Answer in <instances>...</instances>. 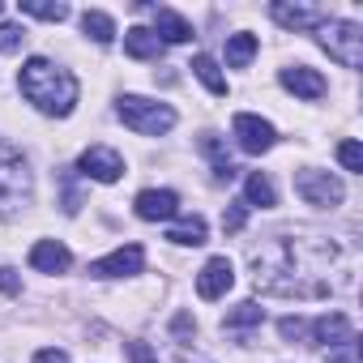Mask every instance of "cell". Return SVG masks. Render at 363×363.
<instances>
[{
    "instance_id": "cell-1",
    "label": "cell",
    "mask_w": 363,
    "mask_h": 363,
    "mask_svg": "<svg viewBox=\"0 0 363 363\" xmlns=\"http://www.w3.org/2000/svg\"><path fill=\"white\" fill-rule=\"evenodd\" d=\"M342 248L325 235L295 231L274 235L261 252H252V278L265 295L278 299H325L333 291V269Z\"/></svg>"
},
{
    "instance_id": "cell-2",
    "label": "cell",
    "mask_w": 363,
    "mask_h": 363,
    "mask_svg": "<svg viewBox=\"0 0 363 363\" xmlns=\"http://www.w3.org/2000/svg\"><path fill=\"white\" fill-rule=\"evenodd\" d=\"M18 90L26 94V103H35L43 116H69L77 107V77L60 65H52L48 56H30L18 73Z\"/></svg>"
},
{
    "instance_id": "cell-3",
    "label": "cell",
    "mask_w": 363,
    "mask_h": 363,
    "mask_svg": "<svg viewBox=\"0 0 363 363\" xmlns=\"http://www.w3.org/2000/svg\"><path fill=\"white\" fill-rule=\"evenodd\" d=\"M35 197V175H30V162L22 158L18 145L0 141V223L5 218H18Z\"/></svg>"
},
{
    "instance_id": "cell-4",
    "label": "cell",
    "mask_w": 363,
    "mask_h": 363,
    "mask_svg": "<svg viewBox=\"0 0 363 363\" xmlns=\"http://www.w3.org/2000/svg\"><path fill=\"white\" fill-rule=\"evenodd\" d=\"M116 116L133 133H141V137H158V133H171L175 128V111L167 103H154V99H141V94H124L116 103Z\"/></svg>"
},
{
    "instance_id": "cell-5",
    "label": "cell",
    "mask_w": 363,
    "mask_h": 363,
    "mask_svg": "<svg viewBox=\"0 0 363 363\" xmlns=\"http://www.w3.org/2000/svg\"><path fill=\"white\" fill-rule=\"evenodd\" d=\"M320 48L342 65V69H359L363 65V30L354 22H325L320 26Z\"/></svg>"
},
{
    "instance_id": "cell-6",
    "label": "cell",
    "mask_w": 363,
    "mask_h": 363,
    "mask_svg": "<svg viewBox=\"0 0 363 363\" xmlns=\"http://www.w3.org/2000/svg\"><path fill=\"white\" fill-rule=\"evenodd\" d=\"M295 193H299L308 206H320V210H333V206H342V197H346L342 179L329 175V171H295Z\"/></svg>"
},
{
    "instance_id": "cell-7",
    "label": "cell",
    "mask_w": 363,
    "mask_h": 363,
    "mask_svg": "<svg viewBox=\"0 0 363 363\" xmlns=\"http://www.w3.org/2000/svg\"><path fill=\"white\" fill-rule=\"evenodd\" d=\"M231 133H235V141H240L244 154H265V150H274V141H278L274 124L261 120V116H252V111H240V116L231 120Z\"/></svg>"
},
{
    "instance_id": "cell-8",
    "label": "cell",
    "mask_w": 363,
    "mask_h": 363,
    "mask_svg": "<svg viewBox=\"0 0 363 363\" xmlns=\"http://www.w3.org/2000/svg\"><path fill=\"white\" fill-rule=\"evenodd\" d=\"M77 171L86 179H99V184H116V179L124 175V158L111 150V145H90L82 158H77Z\"/></svg>"
},
{
    "instance_id": "cell-9",
    "label": "cell",
    "mask_w": 363,
    "mask_h": 363,
    "mask_svg": "<svg viewBox=\"0 0 363 363\" xmlns=\"http://www.w3.org/2000/svg\"><path fill=\"white\" fill-rule=\"evenodd\" d=\"M141 265H145L141 244H128V248H116L103 261H90V278H133V274H141Z\"/></svg>"
},
{
    "instance_id": "cell-10",
    "label": "cell",
    "mask_w": 363,
    "mask_h": 363,
    "mask_svg": "<svg viewBox=\"0 0 363 363\" xmlns=\"http://www.w3.org/2000/svg\"><path fill=\"white\" fill-rule=\"evenodd\" d=\"M133 210H137V218H145V223H167V218L179 214V197H175L171 189H145V193H137Z\"/></svg>"
},
{
    "instance_id": "cell-11",
    "label": "cell",
    "mask_w": 363,
    "mask_h": 363,
    "mask_svg": "<svg viewBox=\"0 0 363 363\" xmlns=\"http://www.w3.org/2000/svg\"><path fill=\"white\" fill-rule=\"evenodd\" d=\"M231 282H235L231 261H227V257H210V261L201 265V274H197V295H201V299H223V295L231 291Z\"/></svg>"
},
{
    "instance_id": "cell-12",
    "label": "cell",
    "mask_w": 363,
    "mask_h": 363,
    "mask_svg": "<svg viewBox=\"0 0 363 363\" xmlns=\"http://www.w3.org/2000/svg\"><path fill=\"white\" fill-rule=\"evenodd\" d=\"M312 342H320V346H354V325L342 312L316 316L312 320Z\"/></svg>"
},
{
    "instance_id": "cell-13",
    "label": "cell",
    "mask_w": 363,
    "mask_h": 363,
    "mask_svg": "<svg viewBox=\"0 0 363 363\" xmlns=\"http://www.w3.org/2000/svg\"><path fill=\"white\" fill-rule=\"evenodd\" d=\"M30 265H35L39 274H65V269L73 265V252H69L65 244H56V240H39V244L30 248Z\"/></svg>"
},
{
    "instance_id": "cell-14",
    "label": "cell",
    "mask_w": 363,
    "mask_h": 363,
    "mask_svg": "<svg viewBox=\"0 0 363 363\" xmlns=\"http://www.w3.org/2000/svg\"><path fill=\"white\" fill-rule=\"evenodd\" d=\"M282 86L291 90V94H299V99H320L329 86H325V77L316 73V69H308V65H295V69H282Z\"/></svg>"
},
{
    "instance_id": "cell-15",
    "label": "cell",
    "mask_w": 363,
    "mask_h": 363,
    "mask_svg": "<svg viewBox=\"0 0 363 363\" xmlns=\"http://www.w3.org/2000/svg\"><path fill=\"white\" fill-rule=\"evenodd\" d=\"M269 18H274L282 30H308V26H320V9H308V5H286V0L269 5Z\"/></svg>"
},
{
    "instance_id": "cell-16",
    "label": "cell",
    "mask_w": 363,
    "mask_h": 363,
    "mask_svg": "<svg viewBox=\"0 0 363 363\" xmlns=\"http://www.w3.org/2000/svg\"><path fill=\"white\" fill-rule=\"evenodd\" d=\"M154 39L158 43H189L193 39V26L179 18L175 9H154Z\"/></svg>"
},
{
    "instance_id": "cell-17",
    "label": "cell",
    "mask_w": 363,
    "mask_h": 363,
    "mask_svg": "<svg viewBox=\"0 0 363 363\" xmlns=\"http://www.w3.org/2000/svg\"><path fill=\"white\" fill-rule=\"evenodd\" d=\"M124 52H128L133 60H158V56H162V43L154 39L150 26H128V30H124Z\"/></svg>"
},
{
    "instance_id": "cell-18",
    "label": "cell",
    "mask_w": 363,
    "mask_h": 363,
    "mask_svg": "<svg viewBox=\"0 0 363 363\" xmlns=\"http://www.w3.org/2000/svg\"><path fill=\"white\" fill-rule=\"evenodd\" d=\"M206 235H210V231H206V218H201V214L179 218V223H171V227H167V240H171V244H184V248H201V244H206Z\"/></svg>"
},
{
    "instance_id": "cell-19",
    "label": "cell",
    "mask_w": 363,
    "mask_h": 363,
    "mask_svg": "<svg viewBox=\"0 0 363 363\" xmlns=\"http://www.w3.org/2000/svg\"><path fill=\"white\" fill-rule=\"evenodd\" d=\"M244 206H261V210H274V206H278V193H274V184H269V175L252 171V175L244 179Z\"/></svg>"
},
{
    "instance_id": "cell-20",
    "label": "cell",
    "mask_w": 363,
    "mask_h": 363,
    "mask_svg": "<svg viewBox=\"0 0 363 363\" xmlns=\"http://www.w3.org/2000/svg\"><path fill=\"white\" fill-rule=\"evenodd\" d=\"M189 69L206 82V90H210V94H218V99L227 94V77L218 73V60H214V56H206V52H201V56H193V65H189Z\"/></svg>"
},
{
    "instance_id": "cell-21",
    "label": "cell",
    "mask_w": 363,
    "mask_h": 363,
    "mask_svg": "<svg viewBox=\"0 0 363 363\" xmlns=\"http://www.w3.org/2000/svg\"><path fill=\"white\" fill-rule=\"evenodd\" d=\"M82 30H86L94 43H111V39H116V22H111L107 13H99V9H86V13H82Z\"/></svg>"
},
{
    "instance_id": "cell-22",
    "label": "cell",
    "mask_w": 363,
    "mask_h": 363,
    "mask_svg": "<svg viewBox=\"0 0 363 363\" xmlns=\"http://www.w3.org/2000/svg\"><path fill=\"white\" fill-rule=\"evenodd\" d=\"M18 9L22 13H30V18H39V22H65L69 18V5H52V0H18Z\"/></svg>"
},
{
    "instance_id": "cell-23",
    "label": "cell",
    "mask_w": 363,
    "mask_h": 363,
    "mask_svg": "<svg viewBox=\"0 0 363 363\" xmlns=\"http://www.w3.org/2000/svg\"><path fill=\"white\" fill-rule=\"evenodd\" d=\"M252 56H257V39H252V35H231V43H227V65H231V69H244Z\"/></svg>"
},
{
    "instance_id": "cell-24",
    "label": "cell",
    "mask_w": 363,
    "mask_h": 363,
    "mask_svg": "<svg viewBox=\"0 0 363 363\" xmlns=\"http://www.w3.org/2000/svg\"><path fill=\"white\" fill-rule=\"evenodd\" d=\"M261 320H265V308L248 299V303H240V308H231L223 325H227V329H248V325H261Z\"/></svg>"
},
{
    "instance_id": "cell-25",
    "label": "cell",
    "mask_w": 363,
    "mask_h": 363,
    "mask_svg": "<svg viewBox=\"0 0 363 363\" xmlns=\"http://www.w3.org/2000/svg\"><path fill=\"white\" fill-rule=\"evenodd\" d=\"M26 43V30L18 22H0V52H18Z\"/></svg>"
},
{
    "instance_id": "cell-26",
    "label": "cell",
    "mask_w": 363,
    "mask_h": 363,
    "mask_svg": "<svg viewBox=\"0 0 363 363\" xmlns=\"http://www.w3.org/2000/svg\"><path fill=\"white\" fill-rule=\"evenodd\" d=\"M337 158H342L346 171H363V150H359V141H342V145H337Z\"/></svg>"
},
{
    "instance_id": "cell-27",
    "label": "cell",
    "mask_w": 363,
    "mask_h": 363,
    "mask_svg": "<svg viewBox=\"0 0 363 363\" xmlns=\"http://www.w3.org/2000/svg\"><path fill=\"white\" fill-rule=\"evenodd\" d=\"M244 223H248V206H244V201H235V206L223 214V227H227V231H240Z\"/></svg>"
},
{
    "instance_id": "cell-28",
    "label": "cell",
    "mask_w": 363,
    "mask_h": 363,
    "mask_svg": "<svg viewBox=\"0 0 363 363\" xmlns=\"http://www.w3.org/2000/svg\"><path fill=\"white\" fill-rule=\"evenodd\" d=\"M128 359H133V363H158V354H154L145 342H128Z\"/></svg>"
},
{
    "instance_id": "cell-29",
    "label": "cell",
    "mask_w": 363,
    "mask_h": 363,
    "mask_svg": "<svg viewBox=\"0 0 363 363\" xmlns=\"http://www.w3.org/2000/svg\"><path fill=\"white\" fill-rule=\"evenodd\" d=\"M0 291H5V295H18L22 291V278L13 269H5V265H0Z\"/></svg>"
},
{
    "instance_id": "cell-30",
    "label": "cell",
    "mask_w": 363,
    "mask_h": 363,
    "mask_svg": "<svg viewBox=\"0 0 363 363\" xmlns=\"http://www.w3.org/2000/svg\"><path fill=\"white\" fill-rule=\"evenodd\" d=\"M35 363H69V354H65V350H56V346H48V350H39V354H35Z\"/></svg>"
},
{
    "instance_id": "cell-31",
    "label": "cell",
    "mask_w": 363,
    "mask_h": 363,
    "mask_svg": "<svg viewBox=\"0 0 363 363\" xmlns=\"http://www.w3.org/2000/svg\"><path fill=\"white\" fill-rule=\"evenodd\" d=\"M333 363H354V359H333Z\"/></svg>"
}]
</instances>
